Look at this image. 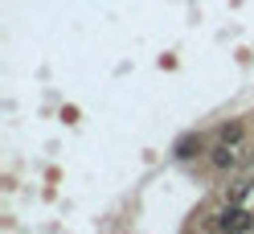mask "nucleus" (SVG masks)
Here are the masks:
<instances>
[{"instance_id":"nucleus-5","label":"nucleus","mask_w":254,"mask_h":234,"mask_svg":"<svg viewBox=\"0 0 254 234\" xmlns=\"http://www.w3.org/2000/svg\"><path fill=\"white\" fill-rule=\"evenodd\" d=\"M201 152H205V140L201 136H189V140L177 144V156H185V160H189V156H201Z\"/></svg>"},{"instance_id":"nucleus-6","label":"nucleus","mask_w":254,"mask_h":234,"mask_svg":"<svg viewBox=\"0 0 254 234\" xmlns=\"http://www.w3.org/2000/svg\"><path fill=\"white\" fill-rule=\"evenodd\" d=\"M250 156H254V144H250Z\"/></svg>"},{"instance_id":"nucleus-3","label":"nucleus","mask_w":254,"mask_h":234,"mask_svg":"<svg viewBox=\"0 0 254 234\" xmlns=\"http://www.w3.org/2000/svg\"><path fill=\"white\" fill-rule=\"evenodd\" d=\"M217 140H221V144H234V148H242V144H246V123H242V119H230V123H221V128H217Z\"/></svg>"},{"instance_id":"nucleus-4","label":"nucleus","mask_w":254,"mask_h":234,"mask_svg":"<svg viewBox=\"0 0 254 234\" xmlns=\"http://www.w3.org/2000/svg\"><path fill=\"white\" fill-rule=\"evenodd\" d=\"M250 193H254V181H234V185H226V201H230V206H246Z\"/></svg>"},{"instance_id":"nucleus-1","label":"nucleus","mask_w":254,"mask_h":234,"mask_svg":"<svg viewBox=\"0 0 254 234\" xmlns=\"http://www.w3.org/2000/svg\"><path fill=\"white\" fill-rule=\"evenodd\" d=\"M205 222V230H213V234H254V210H246V206H221L217 214H209V218H201Z\"/></svg>"},{"instance_id":"nucleus-2","label":"nucleus","mask_w":254,"mask_h":234,"mask_svg":"<svg viewBox=\"0 0 254 234\" xmlns=\"http://www.w3.org/2000/svg\"><path fill=\"white\" fill-rule=\"evenodd\" d=\"M209 164L217 168V173H234V168L242 164V148H234V144H221V140H217V144L209 148Z\"/></svg>"}]
</instances>
